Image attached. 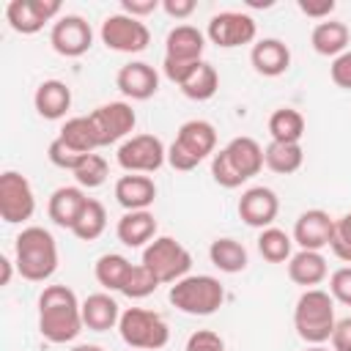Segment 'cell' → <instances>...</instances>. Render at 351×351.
Segmentation results:
<instances>
[{
  "label": "cell",
  "instance_id": "cell-1",
  "mask_svg": "<svg viewBox=\"0 0 351 351\" xmlns=\"http://www.w3.org/2000/svg\"><path fill=\"white\" fill-rule=\"evenodd\" d=\"M82 302L66 285H47L38 293V332L44 340L63 346L82 332Z\"/></svg>",
  "mask_w": 351,
  "mask_h": 351
},
{
  "label": "cell",
  "instance_id": "cell-2",
  "mask_svg": "<svg viewBox=\"0 0 351 351\" xmlns=\"http://www.w3.org/2000/svg\"><path fill=\"white\" fill-rule=\"evenodd\" d=\"M14 263L22 280L27 282H47L60 263L55 236L41 225H27L14 239Z\"/></svg>",
  "mask_w": 351,
  "mask_h": 351
},
{
  "label": "cell",
  "instance_id": "cell-3",
  "mask_svg": "<svg viewBox=\"0 0 351 351\" xmlns=\"http://www.w3.org/2000/svg\"><path fill=\"white\" fill-rule=\"evenodd\" d=\"M263 145L255 137H233L225 148L211 156V176L219 186L236 189L263 170Z\"/></svg>",
  "mask_w": 351,
  "mask_h": 351
},
{
  "label": "cell",
  "instance_id": "cell-4",
  "mask_svg": "<svg viewBox=\"0 0 351 351\" xmlns=\"http://www.w3.org/2000/svg\"><path fill=\"white\" fill-rule=\"evenodd\" d=\"M335 299L324 288H307L293 304V329L307 346H324L335 332Z\"/></svg>",
  "mask_w": 351,
  "mask_h": 351
},
{
  "label": "cell",
  "instance_id": "cell-5",
  "mask_svg": "<svg viewBox=\"0 0 351 351\" xmlns=\"http://www.w3.org/2000/svg\"><path fill=\"white\" fill-rule=\"evenodd\" d=\"M217 154V129L214 123L203 121V118H192L184 121L176 132V140L167 148V165L173 170L189 173L195 170L203 159Z\"/></svg>",
  "mask_w": 351,
  "mask_h": 351
},
{
  "label": "cell",
  "instance_id": "cell-6",
  "mask_svg": "<svg viewBox=\"0 0 351 351\" xmlns=\"http://www.w3.org/2000/svg\"><path fill=\"white\" fill-rule=\"evenodd\" d=\"M167 299L186 315H214L225 302V285L211 274H186L170 285Z\"/></svg>",
  "mask_w": 351,
  "mask_h": 351
},
{
  "label": "cell",
  "instance_id": "cell-7",
  "mask_svg": "<svg viewBox=\"0 0 351 351\" xmlns=\"http://www.w3.org/2000/svg\"><path fill=\"white\" fill-rule=\"evenodd\" d=\"M203 49H206L203 30H197L195 25H176L165 38V60H162L165 77L176 85H181V80L189 74V69L203 60Z\"/></svg>",
  "mask_w": 351,
  "mask_h": 351
},
{
  "label": "cell",
  "instance_id": "cell-8",
  "mask_svg": "<svg viewBox=\"0 0 351 351\" xmlns=\"http://www.w3.org/2000/svg\"><path fill=\"white\" fill-rule=\"evenodd\" d=\"M118 335L121 340L129 346V348H137V351H156V348H165L167 340H170V326L167 321L154 313V310H145V307H126L121 313V321H118Z\"/></svg>",
  "mask_w": 351,
  "mask_h": 351
},
{
  "label": "cell",
  "instance_id": "cell-9",
  "mask_svg": "<svg viewBox=\"0 0 351 351\" xmlns=\"http://www.w3.org/2000/svg\"><path fill=\"white\" fill-rule=\"evenodd\" d=\"M143 266L165 285L184 280L192 269V252L173 236H156L143 250Z\"/></svg>",
  "mask_w": 351,
  "mask_h": 351
},
{
  "label": "cell",
  "instance_id": "cell-10",
  "mask_svg": "<svg viewBox=\"0 0 351 351\" xmlns=\"http://www.w3.org/2000/svg\"><path fill=\"white\" fill-rule=\"evenodd\" d=\"M99 38L112 52L137 55L151 44V30H148V25L143 19H134V16L123 14V11H118V14H110L101 22Z\"/></svg>",
  "mask_w": 351,
  "mask_h": 351
},
{
  "label": "cell",
  "instance_id": "cell-11",
  "mask_svg": "<svg viewBox=\"0 0 351 351\" xmlns=\"http://www.w3.org/2000/svg\"><path fill=\"white\" fill-rule=\"evenodd\" d=\"M118 165L126 173H156L167 162V148L156 134H132L115 151Z\"/></svg>",
  "mask_w": 351,
  "mask_h": 351
},
{
  "label": "cell",
  "instance_id": "cell-12",
  "mask_svg": "<svg viewBox=\"0 0 351 351\" xmlns=\"http://www.w3.org/2000/svg\"><path fill=\"white\" fill-rule=\"evenodd\" d=\"M33 214H36V195L30 181L16 170H5L0 176V219L5 225H22Z\"/></svg>",
  "mask_w": 351,
  "mask_h": 351
},
{
  "label": "cell",
  "instance_id": "cell-13",
  "mask_svg": "<svg viewBox=\"0 0 351 351\" xmlns=\"http://www.w3.org/2000/svg\"><path fill=\"white\" fill-rule=\"evenodd\" d=\"M88 118L93 123L99 148L129 140L134 132V123H137V115L129 101H107V104L96 107L93 112H88Z\"/></svg>",
  "mask_w": 351,
  "mask_h": 351
},
{
  "label": "cell",
  "instance_id": "cell-14",
  "mask_svg": "<svg viewBox=\"0 0 351 351\" xmlns=\"http://www.w3.org/2000/svg\"><path fill=\"white\" fill-rule=\"evenodd\" d=\"M255 36H258V25L244 11H219L208 19V27H206V38L219 49H236V47L252 44Z\"/></svg>",
  "mask_w": 351,
  "mask_h": 351
},
{
  "label": "cell",
  "instance_id": "cell-15",
  "mask_svg": "<svg viewBox=\"0 0 351 351\" xmlns=\"http://www.w3.org/2000/svg\"><path fill=\"white\" fill-rule=\"evenodd\" d=\"M49 44L63 58H80L93 47V27L80 14H63L52 22Z\"/></svg>",
  "mask_w": 351,
  "mask_h": 351
},
{
  "label": "cell",
  "instance_id": "cell-16",
  "mask_svg": "<svg viewBox=\"0 0 351 351\" xmlns=\"http://www.w3.org/2000/svg\"><path fill=\"white\" fill-rule=\"evenodd\" d=\"M60 8L63 5L58 0H11L5 5V22L11 25V30L22 36H33L44 30V25L58 19Z\"/></svg>",
  "mask_w": 351,
  "mask_h": 351
},
{
  "label": "cell",
  "instance_id": "cell-17",
  "mask_svg": "<svg viewBox=\"0 0 351 351\" xmlns=\"http://www.w3.org/2000/svg\"><path fill=\"white\" fill-rule=\"evenodd\" d=\"M280 214V197L274 189L269 186H250L241 192L239 197V217L250 225V228H271L274 219Z\"/></svg>",
  "mask_w": 351,
  "mask_h": 351
},
{
  "label": "cell",
  "instance_id": "cell-18",
  "mask_svg": "<svg viewBox=\"0 0 351 351\" xmlns=\"http://www.w3.org/2000/svg\"><path fill=\"white\" fill-rule=\"evenodd\" d=\"M332 230H335V219L324 208H307L296 217L291 236H293V244H299V250L321 252L324 247H329Z\"/></svg>",
  "mask_w": 351,
  "mask_h": 351
},
{
  "label": "cell",
  "instance_id": "cell-19",
  "mask_svg": "<svg viewBox=\"0 0 351 351\" xmlns=\"http://www.w3.org/2000/svg\"><path fill=\"white\" fill-rule=\"evenodd\" d=\"M115 88L126 99H132V101H145V99H151L159 90V74H156V69L151 63L132 60V63H126V66L118 69Z\"/></svg>",
  "mask_w": 351,
  "mask_h": 351
},
{
  "label": "cell",
  "instance_id": "cell-20",
  "mask_svg": "<svg viewBox=\"0 0 351 351\" xmlns=\"http://www.w3.org/2000/svg\"><path fill=\"white\" fill-rule=\"evenodd\" d=\"M115 200L126 211H148L156 200V184L151 176L143 173H126L115 181Z\"/></svg>",
  "mask_w": 351,
  "mask_h": 351
},
{
  "label": "cell",
  "instance_id": "cell-21",
  "mask_svg": "<svg viewBox=\"0 0 351 351\" xmlns=\"http://www.w3.org/2000/svg\"><path fill=\"white\" fill-rule=\"evenodd\" d=\"M250 63L263 77H280L291 69V49L280 38H261L250 49Z\"/></svg>",
  "mask_w": 351,
  "mask_h": 351
},
{
  "label": "cell",
  "instance_id": "cell-22",
  "mask_svg": "<svg viewBox=\"0 0 351 351\" xmlns=\"http://www.w3.org/2000/svg\"><path fill=\"white\" fill-rule=\"evenodd\" d=\"M33 107L44 121H60L71 110V88L63 80H44L33 93Z\"/></svg>",
  "mask_w": 351,
  "mask_h": 351
},
{
  "label": "cell",
  "instance_id": "cell-23",
  "mask_svg": "<svg viewBox=\"0 0 351 351\" xmlns=\"http://www.w3.org/2000/svg\"><path fill=\"white\" fill-rule=\"evenodd\" d=\"M115 236L123 247L145 250L156 239V217L151 214V208L148 211H126L115 225Z\"/></svg>",
  "mask_w": 351,
  "mask_h": 351
},
{
  "label": "cell",
  "instance_id": "cell-24",
  "mask_svg": "<svg viewBox=\"0 0 351 351\" xmlns=\"http://www.w3.org/2000/svg\"><path fill=\"white\" fill-rule=\"evenodd\" d=\"M88 203V195L82 186H58L52 195H49V203H47V214L49 219L58 225V228H74L82 206Z\"/></svg>",
  "mask_w": 351,
  "mask_h": 351
},
{
  "label": "cell",
  "instance_id": "cell-25",
  "mask_svg": "<svg viewBox=\"0 0 351 351\" xmlns=\"http://www.w3.org/2000/svg\"><path fill=\"white\" fill-rule=\"evenodd\" d=\"M288 277H291V282L302 285L304 291L307 288H318L329 277L326 258L321 252H315V250H299L288 261Z\"/></svg>",
  "mask_w": 351,
  "mask_h": 351
},
{
  "label": "cell",
  "instance_id": "cell-26",
  "mask_svg": "<svg viewBox=\"0 0 351 351\" xmlns=\"http://www.w3.org/2000/svg\"><path fill=\"white\" fill-rule=\"evenodd\" d=\"M121 307L110 293H90L82 299V324L90 332H110L118 329Z\"/></svg>",
  "mask_w": 351,
  "mask_h": 351
},
{
  "label": "cell",
  "instance_id": "cell-27",
  "mask_svg": "<svg viewBox=\"0 0 351 351\" xmlns=\"http://www.w3.org/2000/svg\"><path fill=\"white\" fill-rule=\"evenodd\" d=\"M348 41H351V30L346 22H337V19L315 22V27L310 33L313 49L324 58H340L343 52H348Z\"/></svg>",
  "mask_w": 351,
  "mask_h": 351
},
{
  "label": "cell",
  "instance_id": "cell-28",
  "mask_svg": "<svg viewBox=\"0 0 351 351\" xmlns=\"http://www.w3.org/2000/svg\"><path fill=\"white\" fill-rule=\"evenodd\" d=\"M181 93L192 101H208L219 88V74L208 60H200L189 69V74L181 80Z\"/></svg>",
  "mask_w": 351,
  "mask_h": 351
},
{
  "label": "cell",
  "instance_id": "cell-29",
  "mask_svg": "<svg viewBox=\"0 0 351 351\" xmlns=\"http://www.w3.org/2000/svg\"><path fill=\"white\" fill-rule=\"evenodd\" d=\"M208 258L211 263L225 271V274H239L247 269V250L241 241L230 239V236H222V239H214L208 244Z\"/></svg>",
  "mask_w": 351,
  "mask_h": 351
},
{
  "label": "cell",
  "instance_id": "cell-30",
  "mask_svg": "<svg viewBox=\"0 0 351 351\" xmlns=\"http://www.w3.org/2000/svg\"><path fill=\"white\" fill-rule=\"evenodd\" d=\"M263 165L277 176H291L304 165V151L299 143H269L263 148Z\"/></svg>",
  "mask_w": 351,
  "mask_h": 351
},
{
  "label": "cell",
  "instance_id": "cell-31",
  "mask_svg": "<svg viewBox=\"0 0 351 351\" xmlns=\"http://www.w3.org/2000/svg\"><path fill=\"white\" fill-rule=\"evenodd\" d=\"M269 137L274 143H299L304 137V115L293 107H280L269 115Z\"/></svg>",
  "mask_w": 351,
  "mask_h": 351
},
{
  "label": "cell",
  "instance_id": "cell-32",
  "mask_svg": "<svg viewBox=\"0 0 351 351\" xmlns=\"http://www.w3.org/2000/svg\"><path fill=\"white\" fill-rule=\"evenodd\" d=\"M132 266L134 263H129V258H123L121 252H104L93 266V277L104 291H121Z\"/></svg>",
  "mask_w": 351,
  "mask_h": 351
},
{
  "label": "cell",
  "instance_id": "cell-33",
  "mask_svg": "<svg viewBox=\"0 0 351 351\" xmlns=\"http://www.w3.org/2000/svg\"><path fill=\"white\" fill-rule=\"evenodd\" d=\"M58 137H60L71 151H77V154H93V151L99 148V140H96V132H93V123H90L88 115H74V118H69V121L60 126Z\"/></svg>",
  "mask_w": 351,
  "mask_h": 351
},
{
  "label": "cell",
  "instance_id": "cell-34",
  "mask_svg": "<svg viewBox=\"0 0 351 351\" xmlns=\"http://www.w3.org/2000/svg\"><path fill=\"white\" fill-rule=\"evenodd\" d=\"M104 230H107V208H104L101 200L88 197V203L82 206V211H80V217H77L71 233H74L80 241H96Z\"/></svg>",
  "mask_w": 351,
  "mask_h": 351
},
{
  "label": "cell",
  "instance_id": "cell-35",
  "mask_svg": "<svg viewBox=\"0 0 351 351\" xmlns=\"http://www.w3.org/2000/svg\"><path fill=\"white\" fill-rule=\"evenodd\" d=\"M258 252L269 263H288L293 255V236H288L282 228H263L258 233Z\"/></svg>",
  "mask_w": 351,
  "mask_h": 351
},
{
  "label": "cell",
  "instance_id": "cell-36",
  "mask_svg": "<svg viewBox=\"0 0 351 351\" xmlns=\"http://www.w3.org/2000/svg\"><path fill=\"white\" fill-rule=\"evenodd\" d=\"M71 176H74L77 186H82V189H96V186H101V184L107 181L110 167H107V159L93 151V154H85V156L80 159V165L74 167Z\"/></svg>",
  "mask_w": 351,
  "mask_h": 351
},
{
  "label": "cell",
  "instance_id": "cell-37",
  "mask_svg": "<svg viewBox=\"0 0 351 351\" xmlns=\"http://www.w3.org/2000/svg\"><path fill=\"white\" fill-rule=\"evenodd\" d=\"M159 285H162V282H159L143 263H134L132 271H129V277H126V282H123V288H121V293L129 296V299H145V296H151Z\"/></svg>",
  "mask_w": 351,
  "mask_h": 351
},
{
  "label": "cell",
  "instance_id": "cell-38",
  "mask_svg": "<svg viewBox=\"0 0 351 351\" xmlns=\"http://www.w3.org/2000/svg\"><path fill=\"white\" fill-rule=\"evenodd\" d=\"M329 250L335 252V258H340L346 266H351V211L335 219Z\"/></svg>",
  "mask_w": 351,
  "mask_h": 351
},
{
  "label": "cell",
  "instance_id": "cell-39",
  "mask_svg": "<svg viewBox=\"0 0 351 351\" xmlns=\"http://www.w3.org/2000/svg\"><path fill=\"white\" fill-rule=\"evenodd\" d=\"M85 154H77V151H71L60 137H55L52 143H49V148H47V159L55 165V167H60V170H69V173H74V167L80 165V159H82Z\"/></svg>",
  "mask_w": 351,
  "mask_h": 351
},
{
  "label": "cell",
  "instance_id": "cell-40",
  "mask_svg": "<svg viewBox=\"0 0 351 351\" xmlns=\"http://www.w3.org/2000/svg\"><path fill=\"white\" fill-rule=\"evenodd\" d=\"M329 293L335 302L351 307V266H340L329 274Z\"/></svg>",
  "mask_w": 351,
  "mask_h": 351
},
{
  "label": "cell",
  "instance_id": "cell-41",
  "mask_svg": "<svg viewBox=\"0 0 351 351\" xmlns=\"http://www.w3.org/2000/svg\"><path fill=\"white\" fill-rule=\"evenodd\" d=\"M184 351H225V340L211 329H197L186 337Z\"/></svg>",
  "mask_w": 351,
  "mask_h": 351
},
{
  "label": "cell",
  "instance_id": "cell-42",
  "mask_svg": "<svg viewBox=\"0 0 351 351\" xmlns=\"http://www.w3.org/2000/svg\"><path fill=\"white\" fill-rule=\"evenodd\" d=\"M329 77H332V82H335L337 88L351 90V49L332 60V66H329Z\"/></svg>",
  "mask_w": 351,
  "mask_h": 351
},
{
  "label": "cell",
  "instance_id": "cell-43",
  "mask_svg": "<svg viewBox=\"0 0 351 351\" xmlns=\"http://www.w3.org/2000/svg\"><path fill=\"white\" fill-rule=\"evenodd\" d=\"M296 5H299V11H302L304 16L324 22V19H332V11H335L337 3H335V0H299Z\"/></svg>",
  "mask_w": 351,
  "mask_h": 351
},
{
  "label": "cell",
  "instance_id": "cell-44",
  "mask_svg": "<svg viewBox=\"0 0 351 351\" xmlns=\"http://www.w3.org/2000/svg\"><path fill=\"white\" fill-rule=\"evenodd\" d=\"M329 343H332V351H351V315H346L335 324Z\"/></svg>",
  "mask_w": 351,
  "mask_h": 351
},
{
  "label": "cell",
  "instance_id": "cell-45",
  "mask_svg": "<svg viewBox=\"0 0 351 351\" xmlns=\"http://www.w3.org/2000/svg\"><path fill=\"white\" fill-rule=\"evenodd\" d=\"M159 5H162L159 0H121V11L134 16V19H143V16L154 14Z\"/></svg>",
  "mask_w": 351,
  "mask_h": 351
},
{
  "label": "cell",
  "instance_id": "cell-46",
  "mask_svg": "<svg viewBox=\"0 0 351 351\" xmlns=\"http://www.w3.org/2000/svg\"><path fill=\"white\" fill-rule=\"evenodd\" d=\"M195 8H197L195 0H162V11L167 16H173V19H178V22L186 19V16H192Z\"/></svg>",
  "mask_w": 351,
  "mask_h": 351
},
{
  "label": "cell",
  "instance_id": "cell-47",
  "mask_svg": "<svg viewBox=\"0 0 351 351\" xmlns=\"http://www.w3.org/2000/svg\"><path fill=\"white\" fill-rule=\"evenodd\" d=\"M14 266H16V263H14V261H11L8 255H3V258H0V285H3V288H5L8 282H11V274H14Z\"/></svg>",
  "mask_w": 351,
  "mask_h": 351
},
{
  "label": "cell",
  "instance_id": "cell-48",
  "mask_svg": "<svg viewBox=\"0 0 351 351\" xmlns=\"http://www.w3.org/2000/svg\"><path fill=\"white\" fill-rule=\"evenodd\" d=\"M71 351H104L101 346H93V343H82V346H74Z\"/></svg>",
  "mask_w": 351,
  "mask_h": 351
},
{
  "label": "cell",
  "instance_id": "cell-49",
  "mask_svg": "<svg viewBox=\"0 0 351 351\" xmlns=\"http://www.w3.org/2000/svg\"><path fill=\"white\" fill-rule=\"evenodd\" d=\"M304 351H332V348H326V346H307Z\"/></svg>",
  "mask_w": 351,
  "mask_h": 351
}]
</instances>
